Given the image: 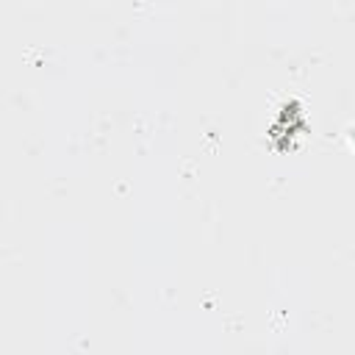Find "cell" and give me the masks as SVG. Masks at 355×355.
<instances>
[{
  "label": "cell",
  "instance_id": "cell-1",
  "mask_svg": "<svg viewBox=\"0 0 355 355\" xmlns=\"http://www.w3.org/2000/svg\"><path fill=\"white\" fill-rule=\"evenodd\" d=\"M347 136H349V141H352V147H355V125L347 130Z\"/></svg>",
  "mask_w": 355,
  "mask_h": 355
}]
</instances>
